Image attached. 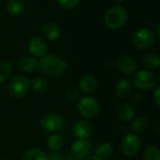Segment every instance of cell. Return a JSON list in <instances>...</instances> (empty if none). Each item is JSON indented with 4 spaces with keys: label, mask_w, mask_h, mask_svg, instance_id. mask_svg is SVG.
I'll return each instance as SVG.
<instances>
[{
    "label": "cell",
    "mask_w": 160,
    "mask_h": 160,
    "mask_svg": "<svg viewBox=\"0 0 160 160\" xmlns=\"http://www.w3.org/2000/svg\"><path fill=\"white\" fill-rule=\"evenodd\" d=\"M38 68L41 72L49 77H58L65 73L67 69V63L63 58L57 55L48 54L40 58Z\"/></svg>",
    "instance_id": "6da1fadb"
},
{
    "label": "cell",
    "mask_w": 160,
    "mask_h": 160,
    "mask_svg": "<svg viewBox=\"0 0 160 160\" xmlns=\"http://www.w3.org/2000/svg\"><path fill=\"white\" fill-rule=\"evenodd\" d=\"M104 20L109 28L116 30L120 29L127 23L128 14L127 9L122 6H112L106 11Z\"/></svg>",
    "instance_id": "7a4b0ae2"
},
{
    "label": "cell",
    "mask_w": 160,
    "mask_h": 160,
    "mask_svg": "<svg viewBox=\"0 0 160 160\" xmlns=\"http://www.w3.org/2000/svg\"><path fill=\"white\" fill-rule=\"evenodd\" d=\"M30 82L27 78L22 75H18L13 77L8 85V93L11 97L15 98H23L29 91Z\"/></svg>",
    "instance_id": "3957f363"
},
{
    "label": "cell",
    "mask_w": 160,
    "mask_h": 160,
    "mask_svg": "<svg viewBox=\"0 0 160 160\" xmlns=\"http://www.w3.org/2000/svg\"><path fill=\"white\" fill-rule=\"evenodd\" d=\"M156 37L155 34L152 30H150L149 28H140L138 29L133 37H132V43L133 45L141 50H144V49H148L150 48L154 42H155Z\"/></svg>",
    "instance_id": "277c9868"
},
{
    "label": "cell",
    "mask_w": 160,
    "mask_h": 160,
    "mask_svg": "<svg viewBox=\"0 0 160 160\" xmlns=\"http://www.w3.org/2000/svg\"><path fill=\"white\" fill-rule=\"evenodd\" d=\"M78 111L84 118H94L99 112V104L94 98L84 97L78 102Z\"/></svg>",
    "instance_id": "5b68a950"
},
{
    "label": "cell",
    "mask_w": 160,
    "mask_h": 160,
    "mask_svg": "<svg viewBox=\"0 0 160 160\" xmlns=\"http://www.w3.org/2000/svg\"><path fill=\"white\" fill-rule=\"evenodd\" d=\"M133 83L137 88L147 91L156 86L157 79L152 72L147 70H141L134 75Z\"/></svg>",
    "instance_id": "8992f818"
},
{
    "label": "cell",
    "mask_w": 160,
    "mask_h": 160,
    "mask_svg": "<svg viewBox=\"0 0 160 160\" xmlns=\"http://www.w3.org/2000/svg\"><path fill=\"white\" fill-rule=\"evenodd\" d=\"M142 147L140 138L135 134H128L122 142V151L126 157L132 158L138 155Z\"/></svg>",
    "instance_id": "52a82bcc"
},
{
    "label": "cell",
    "mask_w": 160,
    "mask_h": 160,
    "mask_svg": "<svg viewBox=\"0 0 160 160\" xmlns=\"http://www.w3.org/2000/svg\"><path fill=\"white\" fill-rule=\"evenodd\" d=\"M64 126L63 118L56 113H48L44 115L40 120L41 128L49 133L57 132L61 130Z\"/></svg>",
    "instance_id": "ba28073f"
},
{
    "label": "cell",
    "mask_w": 160,
    "mask_h": 160,
    "mask_svg": "<svg viewBox=\"0 0 160 160\" xmlns=\"http://www.w3.org/2000/svg\"><path fill=\"white\" fill-rule=\"evenodd\" d=\"M92 151L91 142L88 140H77L71 146L70 156L77 160H83L89 157Z\"/></svg>",
    "instance_id": "9c48e42d"
},
{
    "label": "cell",
    "mask_w": 160,
    "mask_h": 160,
    "mask_svg": "<svg viewBox=\"0 0 160 160\" xmlns=\"http://www.w3.org/2000/svg\"><path fill=\"white\" fill-rule=\"evenodd\" d=\"M28 49L30 53L35 57H43L48 52V45L45 39L39 36H35L30 38L28 42Z\"/></svg>",
    "instance_id": "30bf717a"
},
{
    "label": "cell",
    "mask_w": 160,
    "mask_h": 160,
    "mask_svg": "<svg viewBox=\"0 0 160 160\" xmlns=\"http://www.w3.org/2000/svg\"><path fill=\"white\" fill-rule=\"evenodd\" d=\"M93 129L94 128L91 122L87 120H81L75 124L73 133L78 140H87V138L93 134Z\"/></svg>",
    "instance_id": "8fae6325"
},
{
    "label": "cell",
    "mask_w": 160,
    "mask_h": 160,
    "mask_svg": "<svg viewBox=\"0 0 160 160\" xmlns=\"http://www.w3.org/2000/svg\"><path fill=\"white\" fill-rule=\"evenodd\" d=\"M117 68L122 73L131 75L136 72L137 64L132 57L128 55H121L117 59Z\"/></svg>",
    "instance_id": "7c38bea8"
},
{
    "label": "cell",
    "mask_w": 160,
    "mask_h": 160,
    "mask_svg": "<svg viewBox=\"0 0 160 160\" xmlns=\"http://www.w3.org/2000/svg\"><path fill=\"white\" fill-rule=\"evenodd\" d=\"M41 32L45 38L52 40V41L57 40L61 37L60 27L52 22H48L44 23L41 28Z\"/></svg>",
    "instance_id": "4fadbf2b"
},
{
    "label": "cell",
    "mask_w": 160,
    "mask_h": 160,
    "mask_svg": "<svg viewBox=\"0 0 160 160\" xmlns=\"http://www.w3.org/2000/svg\"><path fill=\"white\" fill-rule=\"evenodd\" d=\"M98 87V81L92 75H85L80 81V88L85 94L93 93Z\"/></svg>",
    "instance_id": "5bb4252c"
},
{
    "label": "cell",
    "mask_w": 160,
    "mask_h": 160,
    "mask_svg": "<svg viewBox=\"0 0 160 160\" xmlns=\"http://www.w3.org/2000/svg\"><path fill=\"white\" fill-rule=\"evenodd\" d=\"M131 91H132V84L130 81H128V79L120 80L115 88V94L117 98L120 99L127 98L130 95Z\"/></svg>",
    "instance_id": "9a60e30c"
},
{
    "label": "cell",
    "mask_w": 160,
    "mask_h": 160,
    "mask_svg": "<svg viewBox=\"0 0 160 160\" xmlns=\"http://www.w3.org/2000/svg\"><path fill=\"white\" fill-rule=\"evenodd\" d=\"M38 68V62L34 57H24L20 62V69L24 73H31Z\"/></svg>",
    "instance_id": "2e32d148"
},
{
    "label": "cell",
    "mask_w": 160,
    "mask_h": 160,
    "mask_svg": "<svg viewBox=\"0 0 160 160\" xmlns=\"http://www.w3.org/2000/svg\"><path fill=\"white\" fill-rule=\"evenodd\" d=\"M136 114L135 109L130 104H124L121 105L118 109V116L124 122L131 121Z\"/></svg>",
    "instance_id": "e0dca14e"
},
{
    "label": "cell",
    "mask_w": 160,
    "mask_h": 160,
    "mask_svg": "<svg viewBox=\"0 0 160 160\" xmlns=\"http://www.w3.org/2000/svg\"><path fill=\"white\" fill-rule=\"evenodd\" d=\"M24 9L25 6L22 0H9L7 4V11L12 16L21 15Z\"/></svg>",
    "instance_id": "ac0fdd59"
},
{
    "label": "cell",
    "mask_w": 160,
    "mask_h": 160,
    "mask_svg": "<svg viewBox=\"0 0 160 160\" xmlns=\"http://www.w3.org/2000/svg\"><path fill=\"white\" fill-rule=\"evenodd\" d=\"M112 153H113V148L108 142L101 143L96 149V156L101 160L110 158L112 157Z\"/></svg>",
    "instance_id": "d6986e66"
},
{
    "label": "cell",
    "mask_w": 160,
    "mask_h": 160,
    "mask_svg": "<svg viewBox=\"0 0 160 160\" xmlns=\"http://www.w3.org/2000/svg\"><path fill=\"white\" fill-rule=\"evenodd\" d=\"M22 160H48V156L44 151L38 148H32L25 152Z\"/></svg>",
    "instance_id": "ffe728a7"
},
{
    "label": "cell",
    "mask_w": 160,
    "mask_h": 160,
    "mask_svg": "<svg viewBox=\"0 0 160 160\" xmlns=\"http://www.w3.org/2000/svg\"><path fill=\"white\" fill-rule=\"evenodd\" d=\"M47 145L51 151H59L64 145V139L59 134H52L48 138Z\"/></svg>",
    "instance_id": "44dd1931"
},
{
    "label": "cell",
    "mask_w": 160,
    "mask_h": 160,
    "mask_svg": "<svg viewBox=\"0 0 160 160\" xmlns=\"http://www.w3.org/2000/svg\"><path fill=\"white\" fill-rule=\"evenodd\" d=\"M142 63L148 69H158L160 66L159 56L156 53H148L143 57Z\"/></svg>",
    "instance_id": "7402d4cb"
},
{
    "label": "cell",
    "mask_w": 160,
    "mask_h": 160,
    "mask_svg": "<svg viewBox=\"0 0 160 160\" xmlns=\"http://www.w3.org/2000/svg\"><path fill=\"white\" fill-rule=\"evenodd\" d=\"M31 84L35 91L41 93V94H44L49 90V84H48L47 81L40 77H37V78L33 79Z\"/></svg>",
    "instance_id": "603a6c76"
},
{
    "label": "cell",
    "mask_w": 160,
    "mask_h": 160,
    "mask_svg": "<svg viewBox=\"0 0 160 160\" xmlns=\"http://www.w3.org/2000/svg\"><path fill=\"white\" fill-rule=\"evenodd\" d=\"M148 127V121L145 117H139L131 123V128L135 133L143 132Z\"/></svg>",
    "instance_id": "cb8c5ba5"
},
{
    "label": "cell",
    "mask_w": 160,
    "mask_h": 160,
    "mask_svg": "<svg viewBox=\"0 0 160 160\" xmlns=\"http://www.w3.org/2000/svg\"><path fill=\"white\" fill-rule=\"evenodd\" d=\"M144 160H160V150L158 146L150 145L144 151Z\"/></svg>",
    "instance_id": "d4e9b609"
},
{
    "label": "cell",
    "mask_w": 160,
    "mask_h": 160,
    "mask_svg": "<svg viewBox=\"0 0 160 160\" xmlns=\"http://www.w3.org/2000/svg\"><path fill=\"white\" fill-rule=\"evenodd\" d=\"M11 74V66L8 61H0V82L8 79Z\"/></svg>",
    "instance_id": "484cf974"
},
{
    "label": "cell",
    "mask_w": 160,
    "mask_h": 160,
    "mask_svg": "<svg viewBox=\"0 0 160 160\" xmlns=\"http://www.w3.org/2000/svg\"><path fill=\"white\" fill-rule=\"evenodd\" d=\"M59 5L61 7H63L64 8H68V9H71L76 8L81 0H57Z\"/></svg>",
    "instance_id": "4316f807"
},
{
    "label": "cell",
    "mask_w": 160,
    "mask_h": 160,
    "mask_svg": "<svg viewBox=\"0 0 160 160\" xmlns=\"http://www.w3.org/2000/svg\"><path fill=\"white\" fill-rule=\"evenodd\" d=\"M66 96H67V98L69 101H71V102L78 100L79 99V97H80L79 92L75 88H69V89H68L67 92H66Z\"/></svg>",
    "instance_id": "83f0119b"
},
{
    "label": "cell",
    "mask_w": 160,
    "mask_h": 160,
    "mask_svg": "<svg viewBox=\"0 0 160 160\" xmlns=\"http://www.w3.org/2000/svg\"><path fill=\"white\" fill-rule=\"evenodd\" d=\"M48 160H65V158L63 155H61L58 151H52L48 156Z\"/></svg>",
    "instance_id": "f1b7e54d"
},
{
    "label": "cell",
    "mask_w": 160,
    "mask_h": 160,
    "mask_svg": "<svg viewBox=\"0 0 160 160\" xmlns=\"http://www.w3.org/2000/svg\"><path fill=\"white\" fill-rule=\"evenodd\" d=\"M154 100L158 107H160V87L158 86L154 91Z\"/></svg>",
    "instance_id": "f546056e"
},
{
    "label": "cell",
    "mask_w": 160,
    "mask_h": 160,
    "mask_svg": "<svg viewBox=\"0 0 160 160\" xmlns=\"http://www.w3.org/2000/svg\"><path fill=\"white\" fill-rule=\"evenodd\" d=\"M141 100H142V95H141V94H136V95H134V97L132 98V102H133L134 104L140 103Z\"/></svg>",
    "instance_id": "4dcf8cb0"
},
{
    "label": "cell",
    "mask_w": 160,
    "mask_h": 160,
    "mask_svg": "<svg viewBox=\"0 0 160 160\" xmlns=\"http://www.w3.org/2000/svg\"><path fill=\"white\" fill-rule=\"evenodd\" d=\"M85 160H101L100 158H98L97 156H91V157H88V158H86Z\"/></svg>",
    "instance_id": "1f68e13d"
},
{
    "label": "cell",
    "mask_w": 160,
    "mask_h": 160,
    "mask_svg": "<svg viewBox=\"0 0 160 160\" xmlns=\"http://www.w3.org/2000/svg\"><path fill=\"white\" fill-rule=\"evenodd\" d=\"M159 28H160V25L159 24H158V25H157V35H158V36H160Z\"/></svg>",
    "instance_id": "d6a6232c"
},
{
    "label": "cell",
    "mask_w": 160,
    "mask_h": 160,
    "mask_svg": "<svg viewBox=\"0 0 160 160\" xmlns=\"http://www.w3.org/2000/svg\"><path fill=\"white\" fill-rule=\"evenodd\" d=\"M115 2H118V3H121V2H123L124 0H114Z\"/></svg>",
    "instance_id": "836d02e7"
},
{
    "label": "cell",
    "mask_w": 160,
    "mask_h": 160,
    "mask_svg": "<svg viewBox=\"0 0 160 160\" xmlns=\"http://www.w3.org/2000/svg\"><path fill=\"white\" fill-rule=\"evenodd\" d=\"M65 160H73L72 158H67V159H65Z\"/></svg>",
    "instance_id": "e575fe53"
},
{
    "label": "cell",
    "mask_w": 160,
    "mask_h": 160,
    "mask_svg": "<svg viewBox=\"0 0 160 160\" xmlns=\"http://www.w3.org/2000/svg\"><path fill=\"white\" fill-rule=\"evenodd\" d=\"M1 160H7V159H1Z\"/></svg>",
    "instance_id": "d590c367"
},
{
    "label": "cell",
    "mask_w": 160,
    "mask_h": 160,
    "mask_svg": "<svg viewBox=\"0 0 160 160\" xmlns=\"http://www.w3.org/2000/svg\"><path fill=\"white\" fill-rule=\"evenodd\" d=\"M118 160H122V159H118Z\"/></svg>",
    "instance_id": "8d00e7d4"
}]
</instances>
